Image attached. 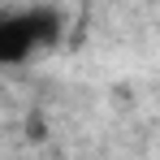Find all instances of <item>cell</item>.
<instances>
[{"label":"cell","mask_w":160,"mask_h":160,"mask_svg":"<svg viewBox=\"0 0 160 160\" xmlns=\"http://www.w3.org/2000/svg\"><path fill=\"white\" fill-rule=\"evenodd\" d=\"M61 35V13L56 9H26V13H9L0 22V61L4 65H22L35 48H48Z\"/></svg>","instance_id":"obj_1"}]
</instances>
